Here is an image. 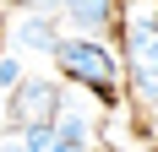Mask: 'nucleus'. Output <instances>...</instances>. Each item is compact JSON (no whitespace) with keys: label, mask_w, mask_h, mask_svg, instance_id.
I'll return each instance as SVG.
<instances>
[{"label":"nucleus","mask_w":158,"mask_h":152,"mask_svg":"<svg viewBox=\"0 0 158 152\" xmlns=\"http://www.w3.org/2000/svg\"><path fill=\"white\" fill-rule=\"evenodd\" d=\"M120 44H126L131 98L147 114H158V0H126L120 6Z\"/></svg>","instance_id":"obj_1"},{"label":"nucleus","mask_w":158,"mask_h":152,"mask_svg":"<svg viewBox=\"0 0 158 152\" xmlns=\"http://www.w3.org/2000/svg\"><path fill=\"white\" fill-rule=\"evenodd\" d=\"M55 65H60L77 87L98 92V98H120V87H126V71H120V60H114L109 44H98V38H60V49H55Z\"/></svg>","instance_id":"obj_2"},{"label":"nucleus","mask_w":158,"mask_h":152,"mask_svg":"<svg viewBox=\"0 0 158 152\" xmlns=\"http://www.w3.org/2000/svg\"><path fill=\"white\" fill-rule=\"evenodd\" d=\"M6 114H11V125H16V130L55 125V114H60V87H55V82H22V87L11 92Z\"/></svg>","instance_id":"obj_3"},{"label":"nucleus","mask_w":158,"mask_h":152,"mask_svg":"<svg viewBox=\"0 0 158 152\" xmlns=\"http://www.w3.org/2000/svg\"><path fill=\"white\" fill-rule=\"evenodd\" d=\"M27 6H33V11H44V16L65 11L82 33H87V38H98L104 27H114V22H120V6H126V0H27Z\"/></svg>","instance_id":"obj_4"},{"label":"nucleus","mask_w":158,"mask_h":152,"mask_svg":"<svg viewBox=\"0 0 158 152\" xmlns=\"http://www.w3.org/2000/svg\"><path fill=\"white\" fill-rule=\"evenodd\" d=\"M16 44H22V49H33V54H55V49H60L55 16H44V11L22 16V22H16Z\"/></svg>","instance_id":"obj_5"},{"label":"nucleus","mask_w":158,"mask_h":152,"mask_svg":"<svg viewBox=\"0 0 158 152\" xmlns=\"http://www.w3.org/2000/svg\"><path fill=\"white\" fill-rule=\"evenodd\" d=\"M27 136V152H87L82 141H71L60 125H38V130H22Z\"/></svg>","instance_id":"obj_6"},{"label":"nucleus","mask_w":158,"mask_h":152,"mask_svg":"<svg viewBox=\"0 0 158 152\" xmlns=\"http://www.w3.org/2000/svg\"><path fill=\"white\" fill-rule=\"evenodd\" d=\"M0 87H6V92L22 87V65H16V54H0Z\"/></svg>","instance_id":"obj_7"},{"label":"nucleus","mask_w":158,"mask_h":152,"mask_svg":"<svg viewBox=\"0 0 158 152\" xmlns=\"http://www.w3.org/2000/svg\"><path fill=\"white\" fill-rule=\"evenodd\" d=\"M0 152H27V136H16V141H0Z\"/></svg>","instance_id":"obj_8"}]
</instances>
